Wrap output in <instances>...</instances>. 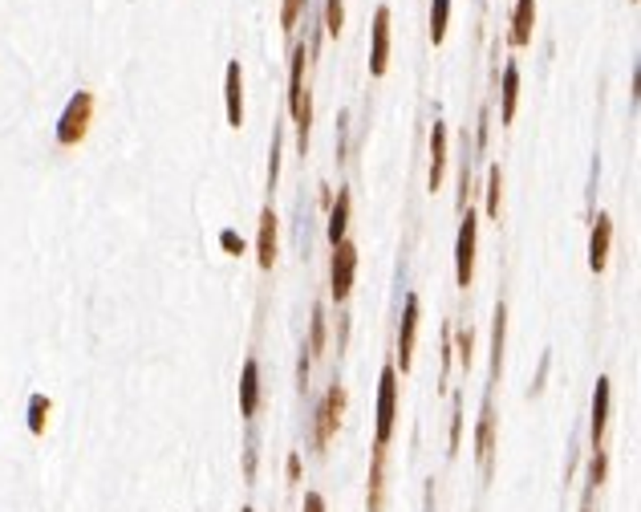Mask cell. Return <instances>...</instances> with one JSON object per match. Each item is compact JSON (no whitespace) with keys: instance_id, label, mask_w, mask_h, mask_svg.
Returning <instances> with one entry per match:
<instances>
[{"instance_id":"4fadbf2b","label":"cell","mask_w":641,"mask_h":512,"mask_svg":"<svg viewBox=\"0 0 641 512\" xmlns=\"http://www.w3.org/2000/svg\"><path fill=\"white\" fill-rule=\"evenodd\" d=\"M240 411H244L248 419L260 411V366L248 358L244 363V374H240Z\"/></svg>"},{"instance_id":"484cf974","label":"cell","mask_w":641,"mask_h":512,"mask_svg":"<svg viewBox=\"0 0 641 512\" xmlns=\"http://www.w3.org/2000/svg\"><path fill=\"white\" fill-rule=\"evenodd\" d=\"M300 9H305V0H284V9H281V25L289 29H297V21H300Z\"/></svg>"},{"instance_id":"5b68a950","label":"cell","mask_w":641,"mask_h":512,"mask_svg":"<svg viewBox=\"0 0 641 512\" xmlns=\"http://www.w3.org/2000/svg\"><path fill=\"white\" fill-rule=\"evenodd\" d=\"M342 406H345V390L342 387H329V395L321 398V406H316V427H313V443H316V448H325V443L333 439L337 423H342Z\"/></svg>"},{"instance_id":"52a82bcc","label":"cell","mask_w":641,"mask_h":512,"mask_svg":"<svg viewBox=\"0 0 641 512\" xmlns=\"http://www.w3.org/2000/svg\"><path fill=\"white\" fill-rule=\"evenodd\" d=\"M390 65V9L374 13V45H369V73L382 78Z\"/></svg>"},{"instance_id":"ffe728a7","label":"cell","mask_w":641,"mask_h":512,"mask_svg":"<svg viewBox=\"0 0 641 512\" xmlns=\"http://www.w3.org/2000/svg\"><path fill=\"white\" fill-rule=\"evenodd\" d=\"M503 329H508V310H495V329H492V374H500L503 366Z\"/></svg>"},{"instance_id":"277c9868","label":"cell","mask_w":641,"mask_h":512,"mask_svg":"<svg viewBox=\"0 0 641 512\" xmlns=\"http://www.w3.org/2000/svg\"><path fill=\"white\" fill-rule=\"evenodd\" d=\"M475 232H479V220H475V212L467 208L463 224H459V240H455V281L463 285V289L475 277Z\"/></svg>"},{"instance_id":"f1b7e54d","label":"cell","mask_w":641,"mask_h":512,"mask_svg":"<svg viewBox=\"0 0 641 512\" xmlns=\"http://www.w3.org/2000/svg\"><path fill=\"white\" fill-rule=\"evenodd\" d=\"M305 512H325V500H321V492H308V496H305Z\"/></svg>"},{"instance_id":"cb8c5ba5","label":"cell","mask_w":641,"mask_h":512,"mask_svg":"<svg viewBox=\"0 0 641 512\" xmlns=\"http://www.w3.org/2000/svg\"><path fill=\"white\" fill-rule=\"evenodd\" d=\"M308 354H313V358H321V354H325V310H321V305L313 310V334H308Z\"/></svg>"},{"instance_id":"7c38bea8","label":"cell","mask_w":641,"mask_h":512,"mask_svg":"<svg viewBox=\"0 0 641 512\" xmlns=\"http://www.w3.org/2000/svg\"><path fill=\"white\" fill-rule=\"evenodd\" d=\"M256 260H260V269H273V265H276V212H273V208H264V212H260Z\"/></svg>"},{"instance_id":"83f0119b","label":"cell","mask_w":641,"mask_h":512,"mask_svg":"<svg viewBox=\"0 0 641 512\" xmlns=\"http://www.w3.org/2000/svg\"><path fill=\"white\" fill-rule=\"evenodd\" d=\"M601 480H605V451H597V456H593V468H589V488H597Z\"/></svg>"},{"instance_id":"6da1fadb","label":"cell","mask_w":641,"mask_h":512,"mask_svg":"<svg viewBox=\"0 0 641 512\" xmlns=\"http://www.w3.org/2000/svg\"><path fill=\"white\" fill-rule=\"evenodd\" d=\"M305 45L292 49V73H289V110L297 118V147H308V126H313V107H308V90H305Z\"/></svg>"},{"instance_id":"44dd1931","label":"cell","mask_w":641,"mask_h":512,"mask_svg":"<svg viewBox=\"0 0 641 512\" xmlns=\"http://www.w3.org/2000/svg\"><path fill=\"white\" fill-rule=\"evenodd\" d=\"M500 203H503V171L492 167L487 171V216L500 220Z\"/></svg>"},{"instance_id":"d6986e66","label":"cell","mask_w":641,"mask_h":512,"mask_svg":"<svg viewBox=\"0 0 641 512\" xmlns=\"http://www.w3.org/2000/svg\"><path fill=\"white\" fill-rule=\"evenodd\" d=\"M492 435H495V411L492 403H484V415H479V435H475V448H479V459H492Z\"/></svg>"},{"instance_id":"e0dca14e","label":"cell","mask_w":641,"mask_h":512,"mask_svg":"<svg viewBox=\"0 0 641 512\" xmlns=\"http://www.w3.org/2000/svg\"><path fill=\"white\" fill-rule=\"evenodd\" d=\"M350 208H353V200H350V192H337V203H333V212H329V240L333 244H342L345 240V228H350Z\"/></svg>"},{"instance_id":"ba28073f","label":"cell","mask_w":641,"mask_h":512,"mask_svg":"<svg viewBox=\"0 0 641 512\" xmlns=\"http://www.w3.org/2000/svg\"><path fill=\"white\" fill-rule=\"evenodd\" d=\"M414 337H418V297H406V310H402V329H398V366L410 371L414 363Z\"/></svg>"},{"instance_id":"3957f363","label":"cell","mask_w":641,"mask_h":512,"mask_svg":"<svg viewBox=\"0 0 641 512\" xmlns=\"http://www.w3.org/2000/svg\"><path fill=\"white\" fill-rule=\"evenodd\" d=\"M394 415H398V366H386L378 379V448H386L394 435Z\"/></svg>"},{"instance_id":"4316f807","label":"cell","mask_w":641,"mask_h":512,"mask_svg":"<svg viewBox=\"0 0 641 512\" xmlns=\"http://www.w3.org/2000/svg\"><path fill=\"white\" fill-rule=\"evenodd\" d=\"M455 337H459V366L467 371L471 366V329H459Z\"/></svg>"},{"instance_id":"9a60e30c","label":"cell","mask_w":641,"mask_h":512,"mask_svg":"<svg viewBox=\"0 0 641 512\" xmlns=\"http://www.w3.org/2000/svg\"><path fill=\"white\" fill-rule=\"evenodd\" d=\"M609 379H597V390H593V443L601 448L605 439V427H609Z\"/></svg>"},{"instance_id":"8fae6325","label":"cell","mask_w":641,"mask_h":512,"mask_svg":"<svg viewBox=\"0 0 641 512\" xmlns=\"http://www.w3.org/2000/svg\"><path fill=\"white\" fill-rule=\"evenodd\" d=\"M224 102H228V123L232 126H244V73H240V62H228Z\"/></svg>"},{"instance_id":"2e32d148","label":"cell","mask_w":641,"mask_h":512,"mask_svg":"<svg viewBox=\"0 0 641 512\" xmlns=\"http://www.w3.org/2000/svg\"><path fill=\"white\" fill-rule=\"evenodd\" d=\"M532 25H536V0H516L511 41H516V45H527V41H532Z\"/></svg>"},{"instance_id":"9c48e42d","label":"cell","mask_w":641,"mask_h":512,"mask_svg":"<svg viewBox=\"0 0 641 512\" xmlns=\"http://www.w3.org/2000/svg\"><path fill=\"white\" fill-rule=\"evenodd\" d=\"M609 244H613V220L601 212L597 224H593V236H589V269L593 273H601V269L609 265Z\"/></svg>"},{"instance_id":"603a6c76","label":"cell","mask_w":641,"mask_h":512,"mask_svg":"<svg viewBox=\"0 0 641 512\" xmlns=\"http://www.w3.org/2000/svg\"><path fill=\"white\" fill-rule=\"evenodd\" d=\"M45 419H49V398L33 395V398H29V431L41 435L45 431Z\"/></svg>"},{"instance_id":"8992f818","label":"cell","mask_w":641,"mask_h":512,"mask_svg":"<svg viewBox=\"0 0 641 512\" xmlns=\"http://www.w3.org/2000/svg\"><path fill=\"white\" fill-rule=\"evenodd\" d=\"M353 273H358V248L350 240L333 244V269H329V281H333V297L345 301L353 289Z\"/></svg>"},{"instance_id":"d4e9b609","label":"cell","mask_w":641,"mask_h":512,"mask_svg":"<svg viewBox=\"0 0 641 512\" xmlns=\"http://www.w3.org/2000/svg\"><path fill=\"white\" fill-rule=\"evenodd\" d=\"M342 29H345V4L342 0H325V33L342 37Z\"/></svg>"},{"instance_id":"7a4b0ae2","label":"cell","mask_w":641,"mask_h":512,"mask_svg":"<svg viewBox=\"0 0 641 512\" xmlns=\"http://www.w3.org/2000/svg\"><path fill=\"white\" fill-rule=\"evenodd\" d=\"M89 123H94V94L78 90V94L65 102L62 118H57V142H62V147H78L89 134Z\"/></svg>"},{"instance_id":"7402d4cb","label":"cell","mask_w":641,"mask_h":512,"mask_svg":"<svg viewBox=\"0 0 641 512\" xmlns=\"http://www.w3.org/2000/svg\"><path fill=\"white\" fill-rule=\"evenodd\" d=\"M447 21H451V0H434L431 4V41L443 45L447 37Z\"/></svg>"},{"instance_id":"30bf717a","label":"cell","mask_w":641,"mask_h":512,"mask_svg":"<svg viewBox=\"0 0 641 512\" xmlns=\"http://www.w3.org/2000/svg\"><path fill=\"white\" fill-rule=\"evenodd\" d=\"M369 512L386 508V448L374 443V459H369V496H366Z\"/></svg>"},{"instance_id":"ac0fdd59","label":"cell","mask_w":641,"mask_h":512,"mask_svg":"<svg viewBox=\"0 0 641 512\" xmlns=\"http://www.w3.org/2000/svg\"><path fill=\"white\" fill-rule=\"evenodd\" d=\"M516 98H519V65L508 62V70H503V107H500L503 126L516 118Z\"/></svg>"},{"instance_id":"5bb4252c","label":"cell","mask_w":641,"mask_h":512,"mask_svg":"<svg viewBox=\"0 0 641 512\" xmlns=\"http://www.w3.org/2000/svg\"><path fill=\"white\" fill-rule=\"evenodd\" d=\"M443 171H447V126L434 123V131H431V175H426L431 192L443 183Z\"/></svg>"}]
</instances>
